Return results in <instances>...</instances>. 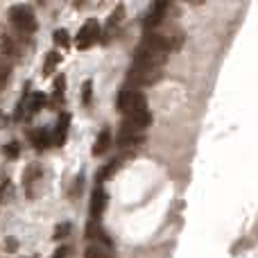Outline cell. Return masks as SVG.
Returning a JSON list of instances; mask_svg holds the SVG:
<instances>
[{"instance_id":"cell-9","label":"cell","mask_w":258,"mask_h":258,"mask_svg":"<svg viewBox=\"0 0 258 258\" xmlns=\"http://www.w3.org/2000/svg\"><path fill=\"white\" fill-rule=\"evenodd\" d=\"M86 238L93 242H102V245H111V240L107 238V231L98 224V220H91L89 227H86Z\"/></svg>"},{"instance_id":"cell-19","label":"cell","mask_w":258,"mask_h":258,"mask_svg":"<svg viewBox=\"0 0 258 258\" xmlns=\"http://www.w3.org/2000/svg\"><path fill=\"white\" fill-rule=\"evenodd\" d=\"M91 89H93V82L86 80L84 86H82V102H84V104L91 102Z\"/></svg>"},{"instance_id":"cell-4","label":"cell","mask_w":258,"mask_h":258,"mask_svg":"<svg viewBox=\"0 0 258 258\" xmlns=\"http://www.w3.org/2000/svg\"><path fill=\"white\" fill-rule=\"evenodd\" d=\"M27 39H23L16 30H9L7 25H0V50H3L5 57H14V59H21L23 52V43Z\"/></svg>"},{"instance_id":"cell-14","label":"cell","mask_w":258,"mask_h":258,"mask_svg":"<svg viewBox=\"0 0 258 258\" xmlns=\"http://www.w3.org/2000/svg\"><path fill=\"white\" fill-rule=\"evenodd\" d=\"M118 165H120V163H118V161H111V163H107V165H104V168H100V170H98V174H95V181H98V183L107 181V179L111 177V174L118 170Z\"/></svg>"},{"instance_id":"cell-16","label":"cell","mask_w":258,"mask_h":258,"mask_svg":"<svg viewBox=\"0 0 258 258\" xmlns=\"http://www.w3.org/2000/svg\"><path fill=\"white\" fill-rule=\"evenodd\" d=\"M43 102H45L43 95H41V93H34V95H32V100H30V104H27V113H30V116L39 113V109L43 107Z\"/></svg>"},{"instance_id":"cell-18","label":"cell","mask_w":258,"mask_h":258,"mask_svg":"<svg viewBox=\"0 0 258 258\" xmlns=\"http://www.w3.org/2000/svg\"><path fill=\"white\" fill-rule=\"evenodd\" d=\"M59 59H61V57H59V52H50V54H48V59H45V75H48V73L52 71L54 66H57Z\"/></svg>"},{"instance_id":"cell-2","label":"cell","mask_w":258,"mask_h":258,"mask_svg":"<svg viewBox=\"0 0 258 258\" xmlns=\"http://www.w3.org/2000/svg\"><path fill=\"white\" fill-rule=\"evenodd\" d=\"M161 71L163 68L156 66L152 61H143V59H134V63L127 71V86L134 89H143V86H152L161 80Z\"/></svg>"},{"instance_id":"cell-7","label":"cell","mask_w":258,"mask_h":258,"mask_svg":"<svg viewBox=\"0 0 258 258\" xmlns=\"http://www.w3.org/2000/svg\"><path fill=\"white\" fill-rule=\"evenodd\" d=\"M165 9H168V3H154L152 5L150 12L145 14V21H143L145 32H154L156 27L161 25V21H163V16H165Z\"/></svg>"},{"instance_id":"cell-5","label":"cell","mask_w":258,"mask_h":258,"mask_svg":"<svg viewBox=\"0 0 258 258\" xmlns=\"http://www.w3.org/2000/svg\"><path fill=\"white\" fill-rule=\"evenodd\" d=\"M143 145V129L129 125V122H122L120 129H118V147L127 154H134L138 147Z\"/></svg>"},{"instance_id":"cell-12","label":"cell","mask_w":258,"mask_h":258,"mask_svg":"<svg viewBox=\"0 0 258 258\" xmlns=\"http://www.w3.org/2000/svg\"><path fill=\"white\" fill-rule=\"evenodd\" d=\"M30 138H32V143H34L36 150H43V147L48 145V141H50V136H48V132H45V129H32Z\"/></svg>"},{"instance_id":"cell-10","label":"cell","mask_w":258,"mask_h":258,"mask_svg":"<svg viewBox=\"0 0 258 258\" xmlns=\"http://www.w3.org/2000/svg\"><path fill=\"white\" fill-rule=\"evenodd\" d=\"M84 258H113L111 245H102V242H91L84 251Z\"/></svg>"},{"instance_id":"cell-3","label":"cell","mask_w":258,"mask_h":258,"mask_svg":"<svg viewBox=\"0 0 258 258\" xmlns=\"http://www.w3.org/2000/svg\"><path fill=\"white\" fill-rule=\"evenodd\" d=\"M7 16H9L12 27L23 36V39H27L30 34L36 32V14L30 5H14V7H9Z\"/></svg>"},{"instance_id":"cell-22","label":"cell","mask_w":258,"mask_h":258,"mask_svg":"<svg viewBox=\"0 0 258 258\" xmlns=\"http://www.w3.org/2000/svg\"><path fill=\"white\" fill-rule=\"evenodd\" d=\"M68 231H71V224H59V227L54 229V238H63Z\"/></svg>"},{"instance_id":"cell-20","label":"cell","mask_w":258,"mask_h":258,"mask_svg":"<svg viewBox=\"0 0 258 258\" xmlns=\"http://www.w3.org/2000/svg\"><path fill=\"white\" fill-rule=\"evenodd\" d=\"M54 43H57V45H68V32L66 30H57V32H54Z\"/></svg>"},{"instance_id":"cell-11","label":"cell","mask_w":258,"mask_h":258,"mask_svg":"<svg viewBox=\"0 0 258 258\" xmlns=\"http://www.w3.org/2000/svg\"><path fill=\"white\" fill-rule=\"evenodd\" d=\"M109 145H111V132H109V129H102V132L98 134V138H95L93 156H102L104 152L109 150Z\"/></svg>"},{"instance_id":"cell-8","label":"cell","mask_w":258,"mask_h":258,"mask_svg":"<svg viewBox=\"0 0 258 258\" xmlns=\"http://www.w3.org/2000/svg\"><path fill=\"white\" fill-rule=\"evenodd\" d=\"M107 204H109V195L107 190H104L102 186H98L93 190V195H91V218L98 220L100 215L107 211Z\"/></svg>"},{"instance_id":"cell-13","label":"cell","mask_w":258,"mask_h":258,"mask_svg":"<svg viewBox=\"0 0 258 258\" xmlns=\"http://www.w3.org/2000/svg\"><path fill=\"white\" fill-rule=\"evenodd\" d=\"M66 134H68V116H59V120H57V134H54V143H57V145H63V141H66Z\"/></svg>"},{"instance_id":"cell-21","label":"cell","mask_w":258,"mask_h":258,"mask_svg":"<svg viewBox=\"0 0 258 258\" xmlns=\"http://www.w3.org/2000/svg\"><path fill=\"white\" fill-rule=\"evenodd\" d=\"M5 154L7 156H14V159H16L18 156V143H7V145H5Z\"/></svg>"},{"instance_id":"cell-23","label":"cell","mask_w":258,"mask_h":258,"mask_svg":"<svg viewBox=\"0 0 258 258\" xmlns=\"http://www.w3.org/2000/svg\"><path fill=\"white\" fill-rule=\"evenodd\" d=\"M66 254H68L66 247H59V249L54 251V256H52V258H66Z\"/></svg>"},{"instance_id":"cell-15","label":"cell","mask_w":258,"mask_h":258,"mask_svg":"<svg viewBox=\"0 0 258 258\" xmlns=\"http://www.w3.org/2000/svg\"><path fill=\"white\" fill-rule=\"evenodd\" d=\"M9 75H12V66H9V61L5 57H0V93H3V89L7 86Z\"/></svg>"},{"instance_id":"cell-17","label":"cell","mask_w":258,"mask_h":258,"mask_svg":"<svg viewBox=\"0 0 258 258\" xmlns=\"http://www.w3.org/2000/svg\"><path fill=\"white\" fill-rule=\"evenodd\" d=\"M63 84H66V77H63V75L54 80V95H52L54 104H59V102H61V98H63Z\"/></svg>"},{"instance_id":"cell-6","label":"cell","mask_w":258,"mask_h":258,"mask_svg":"<svg viewBox=\"0 0 258 258\" xmlns=\"http://www.w3.org/2000/svg\"><path fill=\"white\" fill-rule=\"evenodd\" d=\"M98 39H100V25H98L95 18H91V21L80 30V34H77V48L86 50V48H91Z\"/></svg>"},{"instance_id":"cell-1","label":"cell","mask_w":258,"mask_h":258,"mask_svg":"<svg viewBox=\"0 0 258 258\" xmlns=\"http://www.w3.org/2000/svg\"><path fill=\"white\" fill-rule=\"evenodd\" d=\"M116 107H118V113H122L125 122H129V125L143 129V132L150 127L152 113H150V107H147V98L138 89L127 84L122 86L120 93H118Z\"/></svg>"}]
</instances>
